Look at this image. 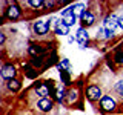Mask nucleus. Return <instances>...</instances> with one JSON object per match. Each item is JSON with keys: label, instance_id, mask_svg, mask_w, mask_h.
<instances>
[{"label": "nucleus", "instance_id": "f257e3e1", "mask_svg": "<svg viewBox=\"0 0 123 115\" xmlns=\"http://www.w3.org/2000/svg\"><path fill=\"white\" fill-rule=\"evenodd\" d=\"M5 3L8 6L2 12V20L3 18H8L9 22H17L23 17V9L20 8L18 2H5Z\"/></svg>", "mask_w": 123, "mask_h": 115}, {"label": "nucleus", "instance_id": "f03ea898", "mask_svg": "<svg viewBox=\"0 0 123 115\" xmlns=\"http://www.w3.org/2000/svg\"><path fill=\"white\" fill-rule=\"evenodd\" d=\"M85 97L89 103H100V100L105 97V94L98 84H89L85 89Z\"/></svg>", "mask_w": 123, "mask_h": 115}, {"label": "nucleus", "instance_id": "7ed1b4c3", "mask_svg": "<svg viewBox=\"0 0 123 115\" xmlns=\"http://www.w3.org/2000/svg\"><path fill=\"white\" fill-rule=\"evenodd\" d=\"M51 26H52L51 18H49V20H46V18H37V20H34V23H32V32L38 37H43L49 32Z\"/></svg>", "mask_w": 123, "mask_h": 115}, {"label": "nucleus", "instance_id": "20e7f679", "mask_svg": "<svg viewBox=\"0 0 123 115\" xmlns=\"http://www.w3.org/2000/svg\"><path fill=\"white\" fill-rule=\"evenodd\" d=\"M98 106L103 114H111V112H115V109H117V101H115V98L112 95H105L100 100Z\"/></svg>", "mask_w": 123, "mask_h": 115}, {"label": "nucleus", "instance_id": "39448f33", "mask_svg": "<svg viewBox=\"0 0 123 115\" xmlns=\"http://www.w3.org/2000/svg\"><path fill=\"white\" fill-rule=\"evenodd\" d=\"M52 83L49 81H37L34 84V92H36V95H38L40 98H48L49 95H51L52 92Z\"/></svg>", "mask_w": 123, "mask_h": 115}, {"label": "nucleus", "instance_id": "423d86ee", "mask_svg": "<svg viewBox=\"0 0 123 115\" xmlns=\"http://www.w3.org/2000/svg\"><path fill=\"white\" fill-rule=\"evenodd\" d=\"M103 28H105L108 32H115V31L118 29V15L114 14V12H109L106 15L105 18H103Z\"/></svg>", "mask_w": 123, "mask_h": 115}, {"label": "nucleus", "instance_id": "0eeeda50", "mask_svg": "<svg viewBox=\"0 0 123 115\" xmlns=\"http://www.w3.org/2000/svg\"><path fill=\"white\" fill-rule=\"evenodd\" d=\"M51 25L55 35H60V37L69 35V26L65 25V22L62 18H51Z\"/></svg>", "mask_w": 123, "mask_h": 115}, {"label": "nucleus", "instance_id": "6e6552de", "mask_svg": "<svg viewBox=\"0 0 123 115\" xmlns=\"http://www.w3.org/2000/svg\"><path fill=\"white\" fill-rule=\"evenodd\" d=\"M89 32H88V29L86 28H83V26H80L79 29H77V32H75V40H77V43L80 45V49H85L88 45H89Z\"/></svg>", "mask_w": 123, "mask_h": 115}, {"label": "nucleus", "instance_id": "1a4fd4ad", "mask_svg": "<svg viewBox=\"0 0 123 115\" xmlns=\"http://www.w3.org/2000/svg\"><path fill=\"white\" fill-rule=\"evenodd\" d=\"M0 75H2V78L6 80V81L8 80H12V78H15V75H17V68H15L14 64H11V63H6V64L2 66Z\"/></svg>", "mask_w": 123, "mask_h": 115}, {"label": "nucleus", "instance_id": "9d476101", "mask_svg": "<svg viewBox=\"0 0 123 115\" xmlns=\"http://www.w3.org/2000/svg\"><path fill=\"white\" fill-rule=\"evenodd\" d=\"M80 23H82L83 28H89V26H94L95 25V14L92 12L91 9H86L83 12V15L80 17Z\"/></svg>", "mask_w": 123, "mask_h": 115}, {"label": "nucleus", "instance_id": "9b49d317", "mask_svg": "<svg viewBox=\"0 0 123 115\" xmlns=\"http://www.w3.org/2000/svg\"><path fill=\"white\" fill-rule=\"evenodd\" d=\"M79 98H80V91H79V87H71V89L68 91V95H66L65 103H66L68 106H75L77 101H79Z\"/></svg>", "mask_w": 123, "mask_h": 115}, {"label": "nucleus", "instance_id": "f8f14e48", "mask_svg": "<svg viewBox=\"0 0 123 115\" xmlns=\"http://www.w3.org/2000/svg\"><path fill=\"white\" fill-rule=\"evenodd\" d=\"M52 107H54V101L51 98H40L37 101V109L40 110V112H43V114H46V112H51L52 110Z\"/></svg>", "mask_w": 123, "mask_h": 115}, {"label": "nucleus", "instance_id": "ddd939ff", "mask_svg": "<svg viewBox=\"0 0 123 115\" xmlns=\"http://www.w3.org/2000/svg\"><path fill=\"white\" fill-rule=\"evenodd\" d=\"M45 52H46V49L40 43H32V45L28 46V54L32 58H36V57H43Z\"/></svg>", "mask_w": 123, "mask_h": 115}, {"label": "nucleus", "instance_id": "4468645a", "mask_svg": "<svg viewBox=\"0 0 123 115\" xmlns=\"http://www.w3.org/2000/svg\"><path fill=\"white\" fill-rule=\"evenodd\" d=\"M66 95H68V91H66V86L65 84H59L57 89L54 91V100L57 103H62L66 100Z\"/></svg>", "mask_w": 123, "mask_h": 115}, {"label": "nucleus", "instance_id": "2eb2a0df", "mask_svg": "<svg viewBox=\"0 0 123 115\" xmlns=\"http://www.w3.org/2000/svg\"><path fill=\"white\" fill-rule=\"evenodd\" d=\"M88 8H86V5H85L83 2H77V3H72V12H74V15L77 18L80 20V17L83 15V12L86 11Z\"/></svg>", "mask_w": 123, "mask_h": 115}, {"label": "nucleus", "instance_id": "dca6fc26", "mask_svg": "<svg viewBox=\"0 0 123 115\" xmlns=\"http://www.w3.org/2000/svg\"><path fill=\"white\" fill-rule=\"evenodd\" d=\"M6 89L11 91V92H18L22 89V81L17 78H12V80H8L6 81Z\"/></svg>", "mask_w": 123, "mask_h": 115}, {"label": "nucleus", "instance_id": "f3484780", "mask_svg": "<svg viewBox=\"0 0 123 115\" xmlns=\"http://www.w3.org/2000/svg\"><path fill=\"white\" fill-rule=\"evenodd\" d=\"M26 5L31 6L34 11H43L45 9V0H29V2H26Z\"/></svg>", "mask_w": 123, "mask_h": 115}, {"label": "nucleus", "instance_id": "a211bd4d", "mask_svg": "<svg viewBox=\"0 0 123 115\" xmlns=\"http://www.w3.org/2000/svg\"><path fill=\"white\" fill-rule=\"evenodd\" d=\"M60 18L65 22V25H68V26H69V28H71V26H74L75 23H77V20H79V18H77L74 14H66V15H62Z\"/></svg>", "mask_w": 123, "mask_h": 115}, {"label": "nucleus", "instance_id": "6ab92c4d", "mask_svg": "<svg viewBox=\"0 0 123 115\" xmlns=\"http://www.w3.org/2000/svg\"><path fill=\"white\" fill-rule=\"evenodd\" d=\"M57 69L59 71H69L71 72V63H69V60L68 58H60V61L57 63Z\"/></svg>", "mask_w": 123, "mask_h": 115}, {"label": "nucleus", "instance_id": "aec40b11", "mask_svg": "<svg viewBox=\"0 0 123 115\" xmlns=\"http://www.w3.org/2000/svg\"><path fill=\"white\" fill-rule=\"evenodd\" d=\"M59 72H60L62 84H65V86L71 84V74H69V71H59Z\"/></svg>", "mask_w": 123, "mask_h": 115}, {"label": "nucleus", "instance_id": "412c9836", "mask_svg": "<svg viewBox=\"0 0 123 115\" xmlns=\"http://www.w3.org/2000/svg\"><path fill=\"white\" fill-rule=\"evenodd\" d=\"M63 5V2H55V0H45V9L46 11H54L55 6Z\"/></svg>", "mask_w": 123, "mask_h": 115}, {"label": "nucleus", "instance_id": "4be33fe9", "mask_svg": "<svg viewBox=\"0 0 123 115\" xmlns=\"http://www.w3.org/2000/svg\"><path fill=\"white\" fill-rule=\"evenodd\" d=\"M114 61L117 64H120V66L123 64V49H118V51L114 54Z\"/></svg>", "mask_w": 123, "mask_h": 115}, {"label": "nucleus", "instance_id": "5701e85b", "mask_svg": "<svg viewBox=\"0 0 123 115\" xmlns=\"http://www.w3.org/2000/svg\"><path fill=\"white\" fill-rule=\"evenodd\" d=\"M114 89H115V92H117L118 95H122V97H123V81H117V83H115V86H114Z\"/></svg>", "mask_w": 123, "mask_h": 115}, {"label": "nucleus", "instance_id": "b1692460", "mask_svg": "<svg viewBox=\"0 0 123 115\" xmlns=\"http://www.w3.org/2000/svg\"><path fill=\"white\" fill-rule=\"evenodd\" d=\"M118 29L123 32V14L122 15H118Z\"/></svg>", "mask_w": 123, "mask_h": 115}, {"label": "nucleus", "instance_id": "393cba45", "mask_svg": "<svg viewBox=\"0 0 123 115\" xmlns=\"http://www.w3.org/2000/svg\"><path fill=\"white\" fill-rule=\"evenodd\" d=\"M5 45V32H0V46Z\"/></svg>", "mask_w": 123, "mask_h": 115}, {"label": "nucleus", "instance_id": "a878e982", "mask_svg": "<svg viewBox=\"0 0 123 115\" xmlns=\"http://www.w3.org/2000/svg\"><path fill=\"white\" fill-rule=\"evenodd\" d=\"M68 41H69V43H74V41H77L75 40V35H69L68 37Z\"/></svg>", "mask_w": 123, "mask_h": 115}]
</instances>
